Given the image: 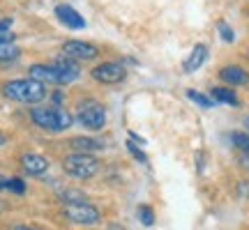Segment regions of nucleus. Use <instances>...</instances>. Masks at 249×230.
Returning <instances> with one entry per match:
<instances>
[{
	"mask_svg": "<svg viewBox=\"0 0 249 230\" xmlns=\"http://www.w3.org/2000/svg\"><path fill=\"white\" fill-rule=\"evenodd\" d=\"M129 138H132V141H136V143H139V145H145V138H141V136H136V133H129Z\"/></svg>",
	"mask_w": 249,
	"mask_h": 230,
	"instance_id": "c85d7f7f",
	"label": "nucleus"
},
{
	"mask_svg": "<svg viewBox=\"0 0 249 230\" xmlns=\"http://www.w3.org/2000/svg\"><path fill=\"white\" fill-rule=\"evenodd\" d=\"M70 148L74 152H97L104 148V143L97 141V138H88V136H76V138H71L70 141Z\"/></svg>",
	"mask_w": 249,
	"mask_h": 230,
	"instance_id": "2eb2a0df",
	"label": "nucleus"
},
{
	"mask_svg": "<svg viewBox=\"0 0 249 230\" xmlns=\"http://www.w3.org/2000/svg\"><path fill=\"white\" fill-rule=\"evenodd\" d=\"M217 30H219V37H222L226 44H231L233 39H235V35H233V30H231V26H229V23L219 21V23H217Z\"/></svg>",
	"mask_w": 249,
	"mask_h": 230,
	"instance_id": "4be33fe9",
	"label": "nucleus"
},
{
	"mask_svg": "<svg viewBox=\"0 0 249 230\" xmlns=\"http://www.w3.org/2000/svg\"><path fill=\"white\" fill-rule=\"evenodd\" d=\"M7 189L9 191H14V194H23V191H26V184H23V180H21V177H9Z\"/></svg>",
	"mask_w": 249,
	"mask_h": 230,
	"instance_id": "5701e85b",
	"label": "nucleus"
},
{
	"mask_svg": "<svg viewBox=\"0 0 249 230\" xmlns=\"http://www.w3.org/2000/svg\"><path fill=\"white\" fill-rule=\"evenodd\" d=\"M14 37L12 30H0V44H14Z\"/></svg>",
	"mask_w": 249,
	"mask_h": 230,
	"instance_id": "b1692460",
	"label": "nucleus"
},
{
	"mask_svg": "<svg viewBox=\"0 0 249 230\" xmlns=\"http://www.w3.org/2000/svg\"><path fill=\"white\" fill-rule=\"evenodd\" d=\"M55 18H58L65 28H70V30H83V28H86V18L81 16L71 5H58V7H55Z\"/></svg>",
	"mask_w": 249,
	"mask_h": 230,
	"instance_id": "1a4fd4ad",
	"label": "nucleus"
},
{
	"mask_svg": "<svg viewBox=\"0 0 249 230\" xmlns=\"http://www.w3.org/2000/svg\"><path fill=\"white\" fill-rule=\"evenodd\" d=\"M124 145H127L129 154H132V157H134L136 161H139V164H148V157H145V152H143L141 148H139V143H132V138H129V141L124 143Z\"/></svg>",
	"mask_w": 249,
	"mask_h": 230,
	"instance_id": "412c9836",
	"label": "nucleus"
},
{
	"mask_svg": "<svg viewBox=\"0 0 249 230\" xmlns=\"http://www.w3.org/2000/svg\"><path fill=\"white\" fill-rule=\"evenodd\" d=\"M5 143H7V138H5V133H0V148H2Z\"/></svg>",
	"mask_w": 249,
	"mask_h": 230,
	"instance_id": "2f4dec72",
	"label": "nucleus"
},
{
	"mask_svg": "<svg viewBox=\"0 0 249 230\" xmlns=\"http://www.w3.org/2000/svg\"><path fill=\"white\" fill-rule=\"evenodd\" d=\"M90 76L102 85H118L127 79V69L120 62H102L95 69H90Z\"/></svg>",
	"mask_w": 249,
	"mask_h": 230,
	"instance_id": "423d86ee",
	"label": "nucleus"
},
{
	"mask_svg": "<svg viewBox=\"0 0 249 230\" xmlns=\"http://www.w3.org/2000/svg\"><path fill=\"white\" fill-rule=\"evenodd\" d=\"M210 97L214 99V104H226V106H240V99L235 95L233 88H222V85H214L210 90Z\"/></svg>",
	"mask_w": 249,
	"mask_h": 230,
	"instance_id": "4468645a",
	"label": "nucleus"
},
{
	"mask_svg": "<svg viewBox=\"0 0 249 230\" xmlns=\"http://www.w3.org/2000/svg\"><path fill=\"white\" fill-rule=\"evenodd\" d=\"M196 170L203 173V152H196Z\"/></svg>",
	"mask_w": 249,
	"mask_h": 230,
	"instance_id": "a878e982",
	"label": "nucleus"
},
{
	"mask_svg": "<svg viewBox=\"0 0 249 230\" xmlns=\"http://www.w3.org/2000/svg\"><path fill=\"white\" fill-rule=\"evenodd\" d=\"M219 79L231 88H242V85H249V71L240 65H226L219 69Z\"/></svg>",
	"mask_w": 249,
	"mask_h": 230,
	"instance_id": "6e6552de",
	"label": "nucleus"
},
{
	"mask_svg": "<svg viewBox=\"0 0 249 230\" xmlns=\"http://www.w3.org/2000/svg\"><path fill=\"white\" fill-rule=\"evenodd\" d=\"M62 216L67 219L70 223H74V226H97L99 221H102V212H99L95 205L90 203H67L65 207H62Z\"/></svg>",
	"mask_w": 249,
	"mask_h": 230,
	"instance_id": "20e7f679",
	"label": "nucleus"
},
{
	"mask_svg": "<svg viewBox=\"0 0 249 230\" xmlns=\"http://www.w3.org/2000/svg\"><path fill=\"white\" fill-rule=\"evenodd\" d=\"M53 67L58 69V74H60L62 85H67V83H74V81L81 76L79 62L71 60V58H67V55H60V58H55V60H53Z\"/></svg>",
	"mask_w": 249,
	"mask_h": 230,
	"instance_id": "9d476101",
	"label": "nucleus"
},
{
	"mask_svg": "<svg viewBox=\"0 0 249 230\" xmlns=\"http://www.w3.org/2000/svg\"><path fill=\"white\" fill-rule=\"evenodd\" d=\"M231 143L240 154H249V131H233Z\"/></svg>",
	"mask_w": 249,
	"mask_h": 230,
	"instance_id": "dca6fc26",
	"label": "nucleus"
},
{
	"mask_svg": "<svg viewBox=\"0 0 249 230\" xmlns=\"http://www.w3.org/2000/svg\"><path fill=\"white\" fill-rule=\"evenodd\" d=\"M18 55H21L18 46H14V44H0V62L17 60Z\"/></svg>",
	"mask_w": 249,
	"mask_h": 230,
	"instance_id": "6ab92c4d",
	"label": "nucleus"
},
{
	"mask_svg": "<svg viewBox=\"0 0 249 230\" xmlns=\"http://www.w3.org/2000/svg\"><path fill=\"white\" fill-rule=\"evenodd\" d=\"M238 161H240V168H245L249 173V154H240V159Z\"/></svg>",
	"mask_w": 249,
	"mask_h": 230,
	"instance_id": "bb28decb",
	"label": "nucleus"
},
{
	"mask_svg": "<svg viewBox=\"0 0 249 230\" xmlns=\"http://www.w3.org/2000/svg\"><path fill=\"white\" fill-rule=\"evenodd\" d=\"M30 120L42 131L62 133L74 124V115L60 106H35L30 108Z\"/></svg>",
	"mask_w": 249,
	"mask_h": 230,
	"instance_id": "f257e3e1",
	"label": "nucleus"
},
{
	"mask_svg": "<svg viewBox=\"0 0 249 230\" xmlns=\"http://www.w3.org/2000/svg\"><path fill=\"white\" fill-rule=\"evenodd\" d=\"M62 168L74 180H92L99 173V159L92 157L90 152H74L70 157H65Z\"/></svg>",
	"mask_w": 249,
	"mask_h": 230,
	"instance_id": "7ed1b4c3",
	"label": "nucleus"
},
{
	"mask_svg": "<svg viewBox=\"0 0 249 230\" xmlns=\"http://www.w3.org/2000/svg\"><path fill=\"white\" fill-rule=\"evenodd\" d=\"M86 198H88V196L83 194V191H76V189H67V191H62L60 194V200L65 205L67 203H83Z\"/></svg>",
	"mask_w": 249,
	"mask_h": 230,
	"instance_id": "aec40b11",
	"label": "nucleus"
},
{
	"mask_svg": "<svg viewBox=\"0 0 249 230\" xmlns=\"http://www.w3.org/2000/svg\"><path fill=\"white\" fill-rule=\"evenodd\" d=\"M187 99H192L194 104H198L201 108H213L214 106V99L213 97H205L201 92H196V90H187Z\"/></svg>",
	"mask_w": 249,
	"mask_h": 230,
	"instance_id": "a211bd4d",
	"label": "nucleus"
},
{
	"mask_svg": "<svg viewBox=\"0 0 249 230\" xmlns=\"http://www.w3.org/2000/svg\"><path fill=\"white\" fill-rule=\"evenodd\" d=\"M62 53L71 58L76 62H90L99 55V49L95 44H88V42H81V39H70L62 44Z\"/></svg>",
	"mask_w": 249,
	"mask_h": 230,
	"instance_id": "0eeeda50",
	"label": "nucleus"
},
{
	"mask_svg": "<svg viewBox=\"0 0 249 230\" xmlns=\"http://www.w3.org/2000/svg\"><path fill=\"white\" fill-rule=\"evenodd\" d=\"M28 74H30V79H37V81H42V83L62 85L60 74H58V69L53 67V62H51V65H33V67L28 69Z\"/></svg>",
	"mask_w": 249,
	"mask_h": 230,
	"instance_id": "f8f14e48",
	"label": "nucleus"
},
{
	"mask_svg": "<svg viewBox=\"0 0 249 230\" xmlns=\"http://www.w3.org/2000/svg\"><path fill=\"white\" fill-rule=\"evenodd\" d=\"M81 127H86L88 131H99V129H104V124H107V108L102 106L99 101L95 99H90V101H83L76 111V117H74Z\"/></svg>",
	"mask_w": 249,
	"mask_h": 230,
	"instance_id": "39448f33",
	"label": "nucleus"
},
{
	"mask_svg": "<svg viewBox=\"0 0 249 230\" xmlns=\"http://www.w3.org/2000/svg\"><path fill=\"white\" fill-rule=\"evenodd\" d=\"M2 95L12 101H18V104H39L42 99H46V83L30 79V76L17 79L2 85Z\"/></svg>",
	"mask_w": 249,
	"mask_h": 230,
	"instance_id": "f03ea898",
	"label": "nucleus"
},
{
	"mask_svg": "<svg viewBox=\"0 0 249 230\" xmlns=\"http://www.w3.org/2000/svg\"><path fill=\"white\" fill-rule=\"evenodd\" d=\"M205 60H208V46L196 44L194 49H192V53L187 55V60L182 62V71H185V74H192V71L201 69L205 65Z\"/></svg>",
	"mask_w": 249,
	"mask_h": 230,
	"instance_id": "ddd939ff",
	"label": "nucleus"
},
{
	"mask_svg": "<svg viewBox=\"0 0 249 230\" xmlns=\"http://www.w3.org/2000/svg\"><path fill=\"white\" fill-rule=\"evenodd\" d=\"M136 214H139V221H141L143 226H145V228L155 226V210H152L150 205H139Z\"/></svg>",
	"mask_w": 249,
	"mask_h": 230,
	"instance_id": "f3484780",
	"label": "nucleus"
},
{
	"mask_svg": "<svg viewBox=\"0 0 249 230\" xmlns=\"http://www.w3.org/2000/svg\"><path fill=\"white\" fill-rule=\"evenodd\" d=\"M7 182H9V177L0 175V189H7Z\"/></svg>",
	"mask_w": 249,
	"mask_h": 230,
	"instance_id": "7c9ffc66",
	"label": "nucleus"
},
{
	"mask_svg": "<svg viewBox=\"0 0 249 230\" xmlns=\"http://www.w3.org/2000/svg\"><path fill=\"white\" fill-rule=\"evenodd\" d=\"M14 230H44V228H37V226H14Z\"/></svg>",
	"mask_w": 249,
	"mask_h": 230,
	"instance_id": "c756f323",
	"label": "nucleus"
},
{
	"mask_svg": "<svg viewBox=\"0 0 249 230\" xmlns=\"http://www.w3.org/2000/svg\"><path fill=\"white\" fill-rule=\"evenodd\" d=\"M238 194H240L242 198H247V200H249V180H245V182H240V184H238Z\"/></svg>",
	"mask_w": 249,
	"mask_h": 230,
	"instance_id": "393cba45",
	"label": "nucleus"
},
{
	"mask_svg": "<svg viewBox=\"0 0 249 230\" xmlns=\"http://www.w3.org/2000/svg\"><path fill=\"white\" fill-rule=\"evenodd\" d=\"M0 30H12V18H0Z\"/></svg>",
	"mask_w": 249,
	"mask_h": 230,
	"instance_id": "cd10ccee",
	"label": "nucleus"
},
{
	"mask_svg": "<svg viewBox=\"0 0 249 230\" xmlns=\"http://www.w3.org/2000/svg\"><path fill=\"white\" fill-rule=\"evenodd\" d=\"M21 168L26 170L28 175H44L49 170V159L42 154H35V152H28L21 157Z\"/></svg>",
	"mask_w": 249,
	"mask_h": 230,
	"instance_id": "9b49d317",
	"label": "nucleus"
},
{
	"mask_svg": "<svg viewBox=\"0 0 249 230\" xmlns=\"http://www.w3.org/2000/svg\"><path fill=\"white\" fill-rule=\"evenodd\" d=\"M242 124L247 127V131H249V115H245V120H242Z\"/></svg>",
	"mask_w": 249,
	"mask_h": 230,
	"instance_id": "473e14b6",
	"label": "nucleus"
}]
</instances>
